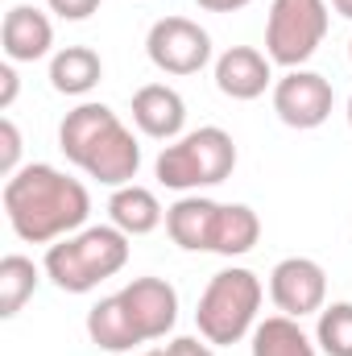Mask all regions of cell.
I'll return each mask as SVG.
<instances>
[{
  "mask_svg": "<svg viewBox=\"0 0 352 356\" xmlns=\"http://www.w3.org/2000/svg\"><path fill=\"white\" fill-rule=\"evenodd\" d=\"M38 282H42V273H38V266H33L29 257L8 253V257L0 261V319H17L21 307L33 298Z\"/></svg>",
  "mask_w": 352,
  "mask_h": 356,
  "instance_id": "20",
  "label": "cell"
},
{
  "mask_svg": "<svg viewBox=\"0 0 352 356\" xmlns=\"http://www.w3.org/2000/svg\"><path fill=\"white\" fill-rule=\"evenodd\" d=\"M332 104H336V91L332 83L319 75V71H286L278 83H273V112L286 129H319L328 116H332Z\"/></svg>",
  "mask_w": 352,
  "mask_h": 356,
  "instance_id": "8",
  "label": "cell"
},
{
  "mask_svg": "<svg viewBox=\"0 0 352 356\" xmlns=\"http://www.w3.org/2000/svg\"><path fill=\"white\" fill-rule=\"evenodd\" d=\"M349 58H352V42H349Z\"/></svg>",
  "mask_w": 352,
  "mask_h": 356,
  "instance_id": "30",
  "label": "cell"
},
{
  "mask_svg": "<svg viewBox=\"0 0 352 356\" xmlns=\"http://www.w3.org/2000/svg\"><path fill=\"white\" fill-rule=\"evenodd\" d=\"M332 8H336L340 17H349V21H352V0H332Z\"/></svg>",
  "mask_w": 352,
  "mask_h": 356,
  "instance_id": "27",
  "label": "cell"
},
{
  "mask_svg": "<svg viewBox=\"0 0 352 356\" xmlns=\"http://www.w3.org/2000/svg\"><path fill=\"white\" fill-rule=\"evenodd\" d=\"M120 302L141 336V344L150 340H166L178 323V290L166 277H133L120 290Z\"/></svg>",
  "mask_w": 352,
  "mask_h": 356,
  "instance_id": "10",
  "label": "cell"
},
{
  "mask_svg": "<svg viewBox=\"0 0 352 356\" xmlns=\"http://www.w3.org/2000/svg\"><path fill=\"white\" fill-rule=\"evenodd\" d=\"M203 13H237V8H245V4H253V0H195Z\"/></svg>",
  "mask_w": 352,
  "mask_h": 356,
  "instance_id": "26",
  "label": "cell"
},
{
  "mask_svg": "<svg viewBox=\"0 0 352 356\" xmlns=\"http://www.w3.org/2000/svg\"><path fill=\"white\" fill-rule=\"evenodd\" d=\"M46 4H50V13L63 17V21H88L91 13L99 8V0H46Z\"/></svg>",
  "mask_w": 352,
  "mask_h": 356,
  "instance_id": "23",
  "label": "cell"
},
{
  "mask_svg": "<svg viewBox=\"0 0 352 356\" xmlns=\"http://www.w3.org/2000/svg\"><path fill=\"white\" fill-rule=\"evenodd\" d=\"M0 199H4L8 228L25 245H54V241L88 228L91 216L88 186L46 162H29L13 178H4Z\"/></svg>",
  "mask_w": 352,
  "mask_h": 356,
  "instance_id": "1",
  "label": "cell"
},
{
  "mask_svg": "<svg viewBox=\"0 0 352 356\" xmlns=\"http://www.w3.org/2000/svg\"><path fill=\"white\" fill-rule=\"evenodd\" d=\"M257 241H262V216L249 203H224L211 253H220V257H245V253L257 249Z\"/></svg>",
  "mask_w": 352,
  "mask_h": 356,
  "instance_id": "18",
  "label": "cell"
},
{
  "mask_svg": "<svg viewBox=\"0 0 352 356\" xmlns=\"http://www.w3.org/2000/svg\"><path fill=\"white\" fill-rule=\"evenodd\" d=\"M220 207L207 195H182L178 203L166 207V232L178 249L186 253H211L216 245V224H220Z\"/></svg>",
  "mask_w": 352,
  "mask_h": 356,
  "instance_id": "12",
  "label": "cell"
},
{
  "mask_svg": "<svg viewBox=\"0 0 352 356\" xmlns=\"http://www.w3.org/2000/svg\"><path fill=\"white\" fill-rule=\"evenodd\" d=\"M216 88L228 99H257L265 95V88H273V63L269 54L253 50V46H228L220 58H216Z\"/></svg>",
  "mask_w": 352,
  "mask_h": 356,
  "instance_id": "11",
  "label": "cell"
},
{
  "mask_svg": "<svg viewBox=\"0 0 352 356\" xmlns=\"http://www.w3.org/2000/svg\"><path fill=\"white\" fill-rule=\"evenodd\" d=\"M265 286L253 269L245 266H228L220 269L207 290L199 294V307H195V327L207 344L216 348H228V344H241L245 336H253L257 327V311H262Z\"/></svg>",
  "mask_w": 352,
  "mask_h": 356,
  "instance_id": "4",
  "label": "cell"
},
{
  "mask_svg": "<svg viewBox=\"0 0 352 356\" xmlns=\"http://www.w3.org/2000/svg\"><path fill=\"white\" fill-rule=\"evenodd\" d=\"M133 124L154 141H178L186 124V104L166 83H145L133 91Z\"/></svg>",
  "mask_w": 352,
  "mask_h": 356,
  "instance_id": "14",
  "label": "cell"
},
{
  "mask_svg": "<svg viewBox=\"0 0 352 356\" xmlns=\"http://www.w3.org/2000/svg\"><path fill=\"white\" fill-rule=\"evenodd\" d=\"M104 79V63L91 46H63L50 58V88L58 95H88Z\"/></svg>",
  "mask_w": 352,
  "mask_h": 356,
  "instance_id": "17",
  "label": "cell"
},
{
  "mask_svg": "<svg viewBox=\"0 0 352 356\" xmlns=\"http://www.w3.org/2000/svg\"><path fill=\"white\" fill-rule=\"evenodd\" d=\"M58 149L71 166H79L88 178L104 186H129L141 170V145L133 129L108 108V104H79L58 124Z\"/></svg>",
  "mask_w": 352,
  "mask_h": 356,
  "instance_id": "2",
  "label": "cell"
},
{
  "mask_svg": "<svg viewBox=\"0 0 352 356\" xmlns=\"http://www.w3.org/2000/svg\"><path fill=\"white\" fill-rule=\"evenodd\" d=\"M253 356H319V344L290 315H269L253 327Z\"/></svg>",
  "mask_w": 352,
  "mask_h": 356,
  "instance_id": "19",
  "label": "cell"
},
{
  "mask_svg": "<svg viewBox=\"0 0 352 356\" xmlns=\"http://www.w3.org/2000/svg\"><path fill=\"white\" fill-rule=\"evenodd\" d=\"M145 54L162 75H199L211 63V33L191 17H162L145 33Z\"/></svg>",
  "mask_w": 352,
  "mask_h": 356,
  "instance_id": "7",
  "label": "cell"
},
{
  "mask_svg": "<svg viewBox=\"0 0 352 356\" xmlns=\"http://www.w3.org/2000/svg\"><path fill=\"white\" fill-rule=\"evenodd\" d=\"M0 46L8 63H38L50 54L54 46V25L42 8L33 4H13L4 13V29H0Z\"/></svg>",
  "mask_w": 352,
  "mask_h": 356,
  "instance_id": "13",
  "label": "cell"
},
{
  "mask_svg": "<svg viewBox=\"0 0 352 356\" xmlns=\"http://www.w3.org/2000/svg\"><path fill=\"white\" fill-rule=\"evenodd\" d=\"M108 220L133 241V236H150V232L166 220V211H162V203H158V195H154L150 186L129 182V186H116V191H112V199H108Z\"/></svg>",
  "mask_w": 352,
  "mask_h": 356,
  "instance_id": "15",
  "label": "cell"
},
{
  "mask_svg": "<svg viewBox=\"0 0 352 356\" xmlns=\"http://www.w3.org/2000/svg\"><path fill=\"white\" fill-rule=\"evenodd\" d=\"M269 298L290 319L319 315L328 307V273L311 257H282L269 269Z\"/></svg>",
  "mask_w": 352,
  "mask_h": 356,
  "instance_id": "9",
  "label": "cell"
},
{
  "mask_svg": "<svg viewBox=\"0 0 352 356\" xmlns=\"http://www.w3.org/2000/svg\"><path fill=\"white\" fill-rule=\"evenodd\" d=\"M328 4L323 0H273L265 17V54L269 63L298 71L315 58L328 38Z\"/></svg>",
  "mask_w": 352,
  "mask_h": 356,
  "instance_id": "6",
  "label": "cell"
},
{
  "mask_svg": "<svg viewBox=\"0 0 352 356\" xmlns=\"http://www.w3.org/2000/svg\"><path fill=\"white\" fill-rule=\"evenodd\" d=\"M88 336H91V344L104 348V353H133L141 344V336H137V327H133L120 294L99 298L88 311Z\"/></svg>",
  "mask_w": 352,
  "mask_h": 356,
  "instance_id": "16",
  "label": "cell"
},
{
  "mask_svg": "<svg viewBox=\"0 0 352 356\" xmlns=\"http://www.w3.org/2000/svg\"><path fill=\"white\" fill-rule=\"evenodd\" d=\"M166 356H216V344H207L203 336H175L166 344Z\"/></svg>",
  "mask_w": 352,
  "mask_h": 356,
  "instance_id": "24",
  "label": "cell"
},
{
  "mask_svg": "<svg viewBox=\"0 0 352 356\" xmlns=\"http://www.w3.org/2000/svg\"><path fill=\"white\" fill-rule=\"evenodd\" d=\"M232 170H237V141L220 124H203L195 133H182L178 141H166L154 162L158 182L182 195L220 186L224 178H232Z\"/></svg>",
  "mask_w": 352,
  "mask_h": 356,
  "instance_id": "5",
  "label": "cell"
},
{
  "mask_svg": "<svg viewBox=\"0 0 352 356\" xmlns=\"http://www.w3.org/2000/svg\"><path fill=\"white\" fill-rule=\"evenodd\" d=\"M349 129H352V95H349Z\"/></svg>",
  "mask_w": 352,
  "mask_h": 356,
  "instance_id": "29",
  "label": "cell"
},
{
  "mask_svg": "<svg viewBox=\"0 0 352 356\" xmlns=\"http://www.w3.org/2000/svg\"><path fill=\"white\" fill-rule=\"evenodd\" d=\"M137 356H166V348H162V353H158V348H150V353H137Z\"/></svg>",
  "mask_w": 352,
  "mask_h": 356,
  "instance_id": "28",
  "label": "cell"
},
{
  "mask_svg": "<svg viewBox=\"0 0 352 356\" xmlns=\"http://www.w3.org/2000/svg\"><path fill=\"white\" fill-rule=\"evenodd\" d=\"M129 266V236L116 224H95L79 228L63 241H54L46 249V277L63 290V294H88L99 282L116 277Z\"/></svg>",
  "mask_w": 352,
  "mask_h": 356,
  "instance_id": "3",
  "label": "cell"
},
{
  "mask_svg": "<svg viewBox=\"0 0 352 356\" xmlns=\"http://www.w3.org/2000/svg\"><path fill=\"white\" fill-rule=\"evenodd\" d=\"M13 99H17V71H13V63H4L0 67V108L8 112Z\"/></svg>",
  "mask_w": 352,
  "mask_h": 356,
  "instance_id": "25",
  "label": "cell"
},
{
  "mask_svg": "<svg viewBox=\"0 0 352 356\" xmlns=\"http://www.w3.org/2000/svg\"><path fill=\"white\" fill-rule=\"evenodd\" d=\"M315 344L323 356H352V302H332L319 311Z\"/></svg>",
  "mask_w": 352,
  "mask_h": 356,
  "instance_id": "21",
  "label": "cell"
},
{
  "mask_svg": "<svg viewBox=\"0 0 352 356\" xmlns=\"http://www.w3.org/2000/svg\"><path fill=\"white\" fill-rule=\"evenodd\" d=\"M17 170H21V129L13 116H4L0 120V175L13 178Z\"/></svg>",
  "mask_w": 352,
  "mask_h": 356,
  "instance_id": "22",
  "label": "cell"
}]
</instances>
